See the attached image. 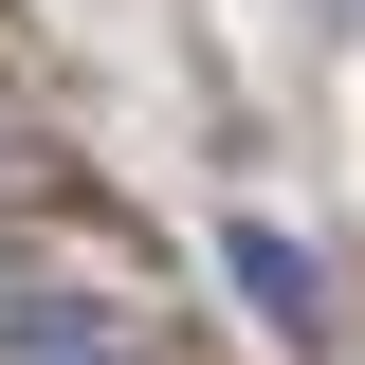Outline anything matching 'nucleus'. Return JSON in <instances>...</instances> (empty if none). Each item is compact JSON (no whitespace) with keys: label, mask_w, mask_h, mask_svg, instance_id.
<instances>
[{"label":"nucleus","mask_w":365,"mask_h":365,"mask_svg":"<svg viewBox=\"0 0 365 365\" xmlns=\"http://www.w3.org/2000/svg\"><path fill=\"white\" fill-rule=\"evenodd\" d=\"M220 274H237V311H256L292 365H329V274H311V237H292V220L237 201V220H220Z\"/></svg>","instance_id":"f03ea898"},{"label":"nucleus","mask_w":365,"mask_h":365,"mask_svg":"<svg viewBox=\"0 0 365 365\" xmlns=\"http://www.w3.org/2000/svg\"><path fill=\"white\" fill-rule=\"evenodd\" d=\"M0 365H165V347H146V311H128V292H91V274H19Z\"/></svg>","instance_id":"f257e3e1"},{"label":"nucleus","mask_w":365,"mask_h":365,"mask_svg":"<svg viewBox=\"0 0 365 365\" xmlns=\"http://www.w3.org/2000/svg\"><path fill=\"white\" fill-rule=\"evenodd\" d=\"M19 274H37V237H19V220H0V311H19Z\"/></svg>","instance_id":"7ed1b4c3"}]
</instances>
